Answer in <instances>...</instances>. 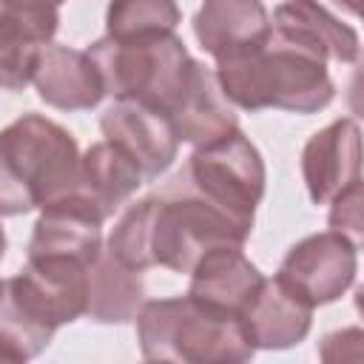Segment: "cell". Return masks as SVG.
<instances>
[{
    "mask_svg": "<svg viewBox=\"0 0 364 364\" xmlns=\"http://www.w3.org/2000/svg\"><path fill=\"white\" fill-rule=\"evenodd\" d=\"M270 28L262 0H202L193 17V34L216 63L264 46Z\"/></svg>",
    "mask_w": 364,
    "mask_h": 364,
    "instance_id": "12",
    "label": "cell"
},
{
    "mask_svg": "<svg viewBox=\"0 0 364 364\" xmlns=\"http://www.w3.org/2000/svg\"><path fill=\"white\" fill-rule=\"evenodd\" d=\"M134 321L145 361L239 364L256 353L242 318L219 313L188 293L142 301Z\"/></svg>",
    "mask_w": 364,
    "mask_h": 364,
    "instance_id": "3",
    "label": "cell"
},
{
    "mask_svg": "<svg viewBox=\"0 0 364 364\" xmlns=\"http://www.w3.org/2000/svg\"><path fill=\"white\" fill-rule=\"evenodd\" d=\"M102 213L68 191L40 208L28 239V256H65L94 264L102 250Z\"/></svg>",
    "mask_w": 364,
    "mask_h": 364,
    "instance_id": "10",
    "label": "cell"
},
{
    "mask_svg": "<svg viewBox=\"0 0 364 364\" xmlns=\"http://www.w3.org/2000/svg\"><path fill=\"white\" fill-rule=\"evenodd\" d=\"M176 176L202 199L253 230V216L264 196L267 171L259 148L239 128L193 148Z\"/></svg>",
    "mask_w": 364,
    "mask_h": 364,
    "instance_id": "5",
    "label": "cell"
},
{
    "mask_svg": "<svg viewBox=\"0 0 364 364\" xmlns=\"http://www.w3.org/2000/svg\"><path fill=\"white\" fill-rule=\"evenodd\" d=\"M358 247L341 230H321L296 242L279 264L276 279L284 282L310 307L338 301L355 282Z\"/></svg>",
    "mask_w": 364,
    "mask_h": 364,
    "instance_id": "7",
    "label": "cell"
},
{
    "mask_svg": "<svg viewBox=\"0 0 364 364\" xmlns=\"http://www.w3.org/2000/svg\"><path fill=\"white\" fill-rule=\"evenodd\" d=\"M88 267L65 256H28L3 282V299L34 327L54 333L88 310Z\"/></svg>",
    "mask_w": 364,
    "mask_h": 364,
    "instance_id": "6",
    "label": "cell"
},
{
    "mask_svg": "<svg viewBox=\"0 0 364 364\" xmlns=\"http://www.w3.org/2000/svg\"><path fill=\"white\" fill-rule=\"evenodd\" d=\"M213 74L230 105L242 111L282 108L293 114H316L336 97L327 60L279 37L273 28L264 46L216 63Z\"/></svg>",
    "mask_w": 364,
    "mask_h": 364,
    "instance_id": "1",
    "label": "cell"
},
{
    "mask_svg": "<svg viewBox=\"0 0 364 364\" xmlns=\"http://www.w3.org/2000/svg\"><path fill=\"white\" fill-rule=\"evenodd\" d=\"M188 276V296L236 318L245 316L264 282L262 270L242 253L239 245H216L205 250Z\"/></svg>",
    "mask_w": 364,
    "mask_h": 364,
    "instance_id": "11",
    "label": "cell"
},
{
    "mask_svg": "<svg viewBox=\"0 0 364 364\" xmlns=\"http://www.w3.org/2000/svg\"><path fill=\"white\" fill-rule=\"evenodd\" d=\"M344 11H350V14H358V0H336Z\"/></svg>",
    "mask_w": 364,
    "mask_h": 364,
    "instance_id": "22",
    "label": "cell"
},
{
    "mask_svg": "<svg viewBox=\"0 0 364 364\" xmlns=\"http://www.w3.org/2000/svg\"><path fill=\"white\" fill-rule=\"evenodd\" d=\"M273 31L299 48L336 63H355L358 60V34L353 26L341 23L330 14L318 0H284L276 6Z\"/></svg>",
    "mask_w": 364,
    "mask_h": 364,
    "instance_id": "14",
    "label": "cell"
},
{
    "mask_svg": "<svg viewBox=\"0 0 364 364\" xmlns=\"http://www.w3.org/2000/svg\"><path fill=\"white\" fill-rule=\"evenodd\" d=\"M80 148L68 128L23 114L0 128V216H20L65 196L77 182Z\"/></svg>",
    "mask_w": 364,
    "mask_h": 364,
    "instance_id": "2",
    "label": "cell"
},
{
    "mask_svg": "<svg viewBox=\"0 0 364 364\" xmlns=\"http://www.w3.org/2000/svg\"><path fill=\"white\" fill-rule=\"evenodd\" d=\"M171 122H173L179 142H188L193 148L208 145V142L239 128L236 108L222 94L213 68H208L205 63L196 60L185 94L176 102V108L171 111Z\"/></svg>",
    "mask_w": 364,
    "mask_h": 364,
    "instance_id": "16",
    "label": "cell"
},
{
    "mask_svg": "<svg viewBox=\"0 0 364 364\" xmlns=\"http://www.w3.org/2000/svg\"><path fill=\"white\" fill-rule=\"evenodd\" d=\"M31 82L37 97L60 111H91L105 97L102 77L88 51H77L60 43H46L40 48Z\"/></svg>",
    "mask_w": 364,
    "mask_h": 364,
    "instance_id": "13",
    "label": "cell"
},
{
    "mask_svg": "<svg viewBox=\"0 0 364 364\" xmlns=\"http://www.w3.org/2000/svg\"><path fill=\"white\" fill-rule=\"evenodd\" d=\"M0 296H3V282H0Z\"/></svg>",
    "mask_w": 364,
    "mask_h": 364,
    "instance_id": "24",
    "label": "cell"
},
{
    "mask_svg": "<svg viewBox=\"0 0 364 364\" xmlns=\"http://www.w3.org/2000/svg\"><path fill=\"white\" fill-rule=\"evenodd\" d=\"M142 182L145 176L134 165V159H128L114 142L102 139L80 154L77 182L71 191L88 199L102 213V219H111L122 205H128Z\"/></svg>",
    "mask_w": 364,
    "mask_h": 364,
    "instance_id": "17",
    "label": "cell"
},
{
    "mask_svg": "<svg viewBox=\"0 0 364 364\" xmlns=\"http://www.w3.org/2000/svg\"><path fill=\"white\" fill-rule=\"evenodd\" d=\"M313 310L316 307L273 276L262 282L256 299L242 316V324L256 350H287L307 338Z\"/></svg>",
    "mask_w": 364,
    "mask_h": 364,
    "instance_id": "15",
    "label": "cell"
},
{
    "mask_svg": "<svg viewBox=\"0 0 364 364\" xmlns=\"http://www.w3.org/2000/svg\"><path fill=\"white\" fill-rule=\"evenodd\" d=\"M3 256H6V230L0 225V262H3Z\"/></svg>",
    "mask_w": 364,
    "mask_h": 364,
    "instance_id": "23",
    "label": "cell"
},
{
    "mask_svg": "<svg viewBox=\"0 0 364 364\" xmlns=\"http://www.w3.org/2000/svg\"><path fill=\"white\" fill-rule=\"evenodd\" d=\"M301 179L316 205L361 185V128L353 117L333 119L316 131L301 151Z\"/></svg>",
    "mask_w": 364,
    "mask_h": 364,
    "instance_id": "9",
    "label": "cell"
},
{
    "mask_svg": "<svg viewBox=\"0 0 364 364\" xmlns=\"http://www.w3.org/2000/svg\"><path fill=\"white\" fill-rule=\"evenodd\" d=\"M182 11L176 0H111L105 11V34L145 37L176 31Z\"/></svg>",
    "mask_w": 364,
    "mask_h": 364,
    "instance_id": "19",
    "label": "cell"
},
{
    "mask_svg": "<svg viewBox=\"0 0 364 364\" xmlns=\"http://www.w3.org/2000/svg\"><path fill=\"white\" fill-rule=\"evenodd\" d=\"M102 136L114 142L134 165L142 171L145 179H156L165 173L179 151V136L168 114L134 102V100H114L111 108L100 117Z\"/></svg>",
    "mask_w": 364,
    "mask_h": 364,
    "instance_id": "8",
    "label": "cell"
},
{
    "mask_svg": "<svg viewBox=\"0 0 364 364\" xmlns=\"http://www.w3.org/2000/svg\"><path fill=\"white\" fill-rule=\"evenodd\" d=\"M330 228L333 230H341L347 233L350 239H358L361 236V185L338 193L333 202H330V216H327Z\"/></svg>",
    "mask_w": 364,
    "mask_h": 364,
    "instance_id": "21",
    "label": "cell"
},
{
    "mask_svg": "<svg viewBox=\"0 0 364 364\" xmlns=\"http://www.w3.org/2000/svg\"><path fill=\"white\" fill-rule=\"evenodd\" d=\"M145 301V284L139 270L117 262L105 247L97 262L88 267V310L100 324H125L134 321L136 310Z\"/></svg>",
    "mask_w": 364,
    "mask_h": 364,
    "instance_id": "18",
    "label": "cell"
},
{
    "mask_svg": "<svg viewBox=\"0 0 364 364\" xmlns=\"http://www.w3.org/2000/svg\"><path fill=\"white\" fill-rule=\"evenodd\" d=\"M51 341V333L28 324L0 296V364H20L40 355Z\"/></svg>",
    "mask_w": 364,
    "mask_h": 364,
    "instance_id": "20",
    "label": "cell"
},
{
    "mask_svg": "<svg viewBox=\"0 0 364 364\" xmlns=\"http://www.w3.org/2000/svg\"><path fill=\"white\" fill-rule=\"evenodd\" d=\"M105 94L134 100L171 117L182 100L196 60L173 31L145 37H100L88 46Z\"/></svg>",
    "mask_w": 364,
    "mask_h": 364,
    "instance_id": "4",
    "label": "cell"
}]
</instances>
